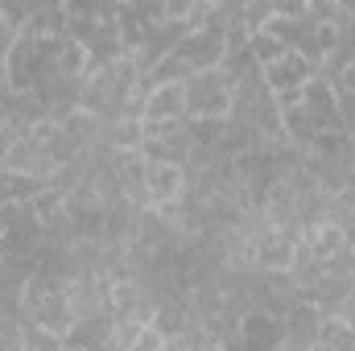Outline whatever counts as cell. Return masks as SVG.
I'll return each instance as SVG.
<instances>
[{
    "label": "cell",
    "instance_id": "6",
    "mask_svg": "<svg viewBox=\"0 0 355 351\" xmlns=\"http://www.w3.org/2000/svg\"><path fill=\"white\" fill-rule=\"evenodd\" d=\"M314 132H318V124H314V116L306 112V103L281 108V137H285L289 145H302V149H310Z\"/></svg>",
    "mask_w": 355,
    "mask_h": 351
},
{
    "label": "cell",
    "instance_id": "9",
    "mask_svg": "<svg viewBox=\"0 0 355 351\" xmlns=\"http://www.w3.org/2000/svg\"><path fill=\"white\" fill-rule=\"evenodd\" d=\"M306 4L310 0H268V12H277V17H306Z\"/></svg>",
    "mask_w": 355,
    "mask_h": 351
},
{
    "label": "cell",
    "instance_id": "4",
    "mask_svg": "<svg viewBox=\"0 0 355 351\" xmlns=\"http://www.w3.org/2000/svg\"><path fill=\"white\" fill-rule=\"evenodd\" d=\"M261 75H265V87L268 91H277V87H302L310 75H318V62H314L310 54H302V50H285L277 62L261 67Z\"/></svg>",
    "mask_w": 355,
    "mask_h": 351
},
{
    "label": "cell",
    "instance_id": "5",
    "mask_svg": "<svg viewBox=\"0 0 355 351\" xmlns=\"http://www.w3.org/2000/svg\"><path fill=\"white\" fill-rule=\"evenodd\" d=\"M186 116V87L182 83H149L141 99V120H182Z\"/></svg>",
    "mask_w": 355,
    "mask_h": 351
},
{
    "label": "cell",
    "instance_id": "10",
    "mask_svg": "<svg viewBox=\"0 0 355 351\" xmlns=\"http://www.w3.org/2000/svg\"><path fill=\"white\" fill-rule=\"evenodd\" d=\"M62 4H67V12H103L107 0H62Z\"/></svg>",
    "mask_w": 355,
    "mask_h": 351
},
{
    "label": "cell",
    "instance_id": "2",
    "mask_svg": "<svg viewBox=\"0 0 355 351\" xmlns=\"http://www.w3.org/2000/svg\"><path fill=\"white\" fill-rule=\"evenodd\" d=\"M190 190V174H186V162H145V194H149V207L166 211L178 207Z\"/></svg>",
    "mask_w": 355,
    "mask_h": 351
},
{
    "label": "cell",
    "instance_id": "7",
    "mask_svg": "<svg viewBox=\"0 0 355 351\" xmlns=\"http://www.w3.org/2000/svg\"><path fill=\"white\" fill-rule=\"evenodd\" d=\"M248 50H252V58H257L261 67H268V62H277L289 46H285L281 37H272L265 25H261V29H252V33H248Z\"/></svg>",
    "mask_w": 355,
    "mask_h": 351
},
{
    "label": "cell",
    "instance_id": "3",
    "mask_svg": "<svg viewBox=\"0 0 355 351\" xmlns=\"http://www.w3.org/2000/svg\"><path fill=\"white\" fill-rule=\"evenodd\" d=\"M322 318H327V310H322V306H314L310 298H297V302H293V306L281 314L285 343H289V348H318Z\"/></svg>",
    "mask_w": 355,
    "mask_h": 351
},
{
    "label": "cell",
    "instance_id": "8",
    "mask_svg": "<svg viewBox=\"0 0 355 351\" xmlns=\"http://www.w3.org/2000/svg\"><path fill=\"white\" fill-rule=\"evenodd\" d=\"M339 124L355 141V91H339Z\"/></svg>",
    "mask_w": 355,
    "mask_h": 351
},
{
    "label": "cell",
    "instance_id": "1",
    "mask_svg": "<svg viewBox=\"0 0 355 351\" xmlns=\"http://www.w3.org/2000/svg\"><path fill=\"white\" fill-rule=\"evenodd\" d=\"M182 87H186V116H227L236 103V83L223 71V62L190 75Z\"/></svg>",
    "mask_w": 355,
    "mask_h": 351
}]
</instances>
